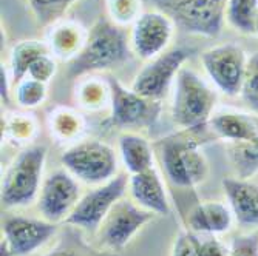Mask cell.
<instances>
[{"instance_id":"7","label":"cell","mask_w":258,"mask_h":256,"mask_svg":"<svg viewBox=\"0 0 258 256\" xmlns=\"http://www.w3.org/2000/svg\"><path fill=\"white\" fill-rule=\"evenodd\" d=\"M128 181L130 178L125 173H119L108 182L96 185V189L81 196L75 210L70 213L65 222L84 230L98 231L113 205L125 196Z\"/></svg>"},{"instance_id":"14","label":"cell","mask_w":258,"mask_h":256,"mask_svg":"<svg viewBox=\"0 0 258 256\" xmlns=\"http://www.w3.org/2000/svg\"><path fill=\"white\" fill-rule=\"evenodd\" d=\"M2 231L14 256H28L56 236L57 225L46 219L11 215L4 219Z\"/></svg>"},{"instance_id":"36","label":"cell","mask_w":258,"mask_h":256,"mask_svg":"<svg viewBox=\"0 0 258 256\" xmlns=\"http://www.w3.org/2000/svg\"><path fill=\"white\" fill-rule=\"evenodd\" d=\"M0 76H2V99H5V102L10 101V91H8V76H7V71L2 68V73H0Z\"/></svg>"},{"instance_id":"10","label":"cell","mask_w":258,"mask_h":256,"mask_svg":"<svg viewBox=\"0 0 258 256\" xmlns=\"http://www.w3.org/2000/svg\"><path fill=\"white\" fill-rule=\"evenodd\" d=\"M190 53L192 50L184 46L161 53L136 74L132 90L150 101L159 102L167 96L173 79L181 71L185 60L190 57Z\"/></svg>"},{"instance_id":"19","label":"cell","mask_w":258,"mask_h":256,"mask_svg":"<svg viewBox=\"0 0 258 256\" xmlns=\"http://www.w3.org/2000/svg\"><path fill=\"white\" fill-rule=\"evenodd\" d=\"M88 33L84 27H81L78 22L65 20L57 22L53 25L48 34V45L51 56L60 60H73L84 48L87 42Z\"/></svg>"},{"instance_id":"29","label":"cell","mask_w":258,"mask_h":256,"mask_svg":"<svg viewBox=\"0 0 258 256\" xmlns=\"http://www.w3.org/2000/svg\"><path fill=\"white\" fill-rule=\"evenodd\" d=\"M240 95L244 104L258 114V53H253L250 57H247Z\"/></svg>"},{"instance_id":"6","label":"cell","mask_w":258,"mask_h":256,"mask_svg":"<svg viewBox=\"0 0 258 256\" xmlns=\"http://www.w3.org/2000/svg\"><path fill=\"white\" fill-rule=\"evenodd\" d=\"M60 162L78 181L101 185L118 175V156L114 150L96 139L78 142L60 156Z\"/></svg>"},{"instance_id":"12","label":"cell","mask_w":258,"mask_h":256,"mask_svg":"<svg viewBox=\"0 0 258 256\" xmlns=\"http://www.w3.org/2000/svg\"><path fill=\"white\" fill-rule=\"evenodd\" d=\"M81 199L78 179L68 170H56L43 179L37 198V208L50 222L65 221Z\"/></svg>"},{"instance_id":"21","label":"cell","mask_w":258,"mask_h":256,"mask_svg":"<svg viewBox=\"0 0 258 256\" xmlns=\"http://www.w3.org/2000/svg\"><path fill=\"white\" fill-rule=\"evenodd\" d=\"M46 122H48L50 134L59 142H72L78 139L85 131V119L84 116L70 107H54L48 116H46Z\"/></svg>"},{"instance_id":"28","label":"cell","mask_w":258,"mask_h":256,"mask_svg":"<svg viewBox=\"0 0 258 256\" xmlns=\"http://www.w3.org/2000/svg\"><path fill=\"white\" fill-rule=\"evenodd\" d=\"M46 99V83L27 76L16 85V101L22 108H36Z\"/></svg>"},{"instance_id":"20","label":"cell","mask_w":258,"mask_h":256,"mask_svg":"<svg viewBox=\"0 0 258 256\" xmlns=\"http://www.w3.org/2000/svg\"><path fill=\"white\" fill-rule=\"evenodd\" d=\"M119 154L130 175L147 172L153 167V148L146 137L136 133H124L119 137Z\"/></svg>"},{"instance_id":"9","label":"cell","mask_w":258,"mask_h":256,"mask_svg":"<svg viewBox=\"0 0 258 256\" xmlns=\"http://www.w3.org/2000/svg\"><path fill=\"white\" fill-rule=\"evenodd\" d=\"M201 63L212 83L229 98L241 93L247 57L237 43H223L201 53Z\"/></svg>"},{"instance_id":"8","label":"cell","mask_w":258,"mask_h":256,"mask_svg":"<svg viewBox=\"0 0 258 256\" xmlns=\"http://www.w3.org/2000/svg\"><path fill=\"white\" fill-rule=\"evenodd\" d=\"M111 91L108 122L118 128H150L161 114V104L138 95L118 79L107 76Z\"/></svg>"},{"instance_id":"4","label":"cell","mask_w":258,"mask_h":256,"mask_svg":"<svg viewBox=\"0 0 258 256\" xmlns=\"http://www.w3.org/2000/svg\"><path fill=\"white\" fill-rule=\"evenodd\" d=\"M45 162V145L27 147L14 157L2 179L0 199L5 208L27 207L39 198Z\"/></svg>"},{"instance_id":"5","label":"cell","mask_w":258,"mask_h":256,"mask_svg":"<svg viewBox=\"0 0 258 256\" xmlns=\"http://www.w3.org/2000/svg\"><path fill=\"white\" fill-rule=\"evenodd\" d=\"M229 0H144L153 10L166 14L185 34L218 37L226 20Z\"/></svg>"},{"instance_id":"34","label":"cell","mask_w":258,"mask_h":256,"mask_svg":"<svg viewBox=\"0 0 258 256\" xmlns=\"http://www.w3.org/2000/svg\"><path fill=\"white\" fill-rule=\"evenodd\" d=\"M172 256H198L195 233H192V231H181L175 238L172 247Z\"/></svg>"},{"instance_id":"32","label":"cell","mask_w":258,"mask_h":256,"mask_svg":"<svg viewBox=\"0 0 258 256\" xmlns=\"http://www.w3.org/2000/svg\"><path fill=\"white\" fill-rule=\"evenodd\" d=\"M56 62L53 59L51 54H45V56H40L30 68L28 71V76L31 79H36L39 82H43V83H48L53 76L56 74Z\"/></svg>"},{"instance_id":"24","label":"cell","mask_w":258,"mask_h":256,"mask_svg":"<svg viewBox=\"0 0 258 256\" xmlns=\"http://www.w3.org/2000/svg\"><path fill=\"white\" fill-rule=\"evenodd\" d=\"M2 134L5 139L17 145L27 144L37 134V121L30 113H8L2 118Z\"/></svg>"},{"instance_id":"1","label":"cell","mask_w":258,"mask_h":256,"mask_svg":"<svg viewBox=\"0 0 258 256\" xmlns=\"http://www.w3.org/2000/svg\"><path fill=\"white\" fill-rule=\"evenodd\" d=\"M130 59L132 50L125 30L111 19L101 16L91 27L82 51L68 62L67 74L79 79L88 73L124 65Z\"/></svg>"},{"instance_id":"27","label":"cell","mask_w":258,"mask_h":256,"mask_svg":"<svg viewBox=\"0 0 258 256\" xmlns=\"http://www.w3.org/2000/svg\"><path fill=\"white\" fill-rule=\"evenodd\" d=\"M75 2H79V0H28L39 27L57 23Z\"/></svg>"},{"instance_id":"26","label":"cell","mask_w":258,"mask_h":256,"mask_svg":"<svg viewBox=\"0 0 258 256\" xmlns=\"http://www.w3.org/2000/svg\"><path fill=\"white\" fill-rule=\"evenodd\" d=\"M258 16V0H229L226 7V22L246 36L255 34V22Z\"/></svg>"},{"instance_id":"35","label":"cell","mask_w":258,"mask_h":256,"mask_svg":"<svg viewBox=\"0 0 258 256\" xmlns=\"http://www.w3.org/2000/svg\"><path fill=\"white\" fill-rule=\"evenodd\" d=\"M45 256H96L93 250L85 248L82 242L67 241L60 245H57L54 250L46 253Z\"/></svg>"},{"instance_id":"13","label":"cell","mask_w":258,"mask_h":256,"mask_svg":"<svg viewBox=\"0 0 258 256\" xmlns=\"http://www.w3.org/2000/svg\"><path fill=\"white\" fill-rule=\"evenodd\" d=\"M175 23L156 10L144 11L132 28V48L141 59H155L166 51L173 36Z\"/></svg>"},{"instance_id":"37","label":"cell","mask_w":258,"mask_h":256,"mask_svg":"<svg viewBox=\"0 0 258 256\" xmlns=\"http://www.w3.org/2000/svg\"><path fill=\"white\" fill-rule=\"evenodd\" d=\"M0 256H14L10 244L7 242V239L2 238V244H0Z\"/></svg>"},{"instance_id":"23","label":"cell","mask_w":258,"mask_h":256,"mask_svg":"<svg viewBox=\"0 0 258 256\" xmlns=\"http://www.w3.org/2000/svg\"><path fill=\"white\" fill-rule=\"evenodd\" d=\"M76 102L87 111H99L111 104V91L107 77H88L76 85Z\"/></svg>"},{"instance_id":"31","label":"cell","mask_w":258,"mask_h":256,"mask_svg":"<svg viewBox=\"0 0 258 256\" xmlns=\"http://www.w3.org/2000/svg\"><path fill=\"white\" fill-rule=\"evenodd\" d=\"M198 256H230V248L215 235H195Z\"/></svg>"},{"instance_id":"18","label":"cell","mask_w":258,"mask_h":256,"mask_svg":"<svg viewBox=\"0 0 258 256\" xmlns=\"http://www.w3.org/2000/svg\"><path fill=\"white\" fill-rule=\"evenodd\" d=\"M233 219L230 207L220 201H206L192 208L189 227L197 235H221L232 228Z\"/></svg>"},{"instance_id":"38","label":"cell","mask_w":258,"mask_h":256,"mask_svg":"<svg viewBox=\"0 0 258 256\" xmlns=\"http://www.w3.org/2000/svg\"><path fill=\"white\" fill-rule=\"evenodd\" d=\"M255 34L258 36V16H256V22H255Z\"/></svg>"},{"instance_id":"22","label":"cell","mask_w":258,"mask_h":256,"mask_svg":"<svg viewBox=\"0 0 258 256\" xmlns=\"http://www.w3.org/2000/svg\"><path fill=\"white\" fill-rule=\"evenodd\" d=\"M45 54H51L48 45L40 40H22L16 43L11 50L10 59V71H11V83L17 85L28 76L31 65Z\"/></svg>"},{"instance_id":"3","label":"cell","mask_w":258,"mask_h":256,"mask_svg":"<svg viewBox=\"0 0 258 256\" xmlns=\"http://www.w3.org/2000/svg\"><path fill=\"white\" fill-rule=\"evenodd\" d=\"M166 178L179 189L192 190L209 176V162L195 136L172 134L155 145Z\"/></svg>"},{"instance_id":"15","label":"cell","mask_w":258,"mask_h":256,"mask_svg":"<svg viewBox=\"0 0 258 256\" xmlns=\"http://www.w3.org/2000/svg\"><path fill=\"white\" fill-rule=\"evenodd\" d=\"M223 190L235 221L243 227H258V185L243 178H224Z\"/></svg>"},{"instance_id":"11","label":"cell","mask_w":258,"mask_h":256,"mask_svg":"<svg viewBox=\"0 0 258 256\" xmlns=\"http://www.w3.org/2000/svg\"><path fill=\"white\" fill-rule=\"evenodd\" d=\"M155 218V213L139 207L133 199L118 201L99 225L96 235L99 242L110 250L124 248L130 239Z\"/></svg>"},{"instance_id":"30","label":"cell","mask_w":258,"mask_h":256,"mask_svg":"<svg viewBox=\"0 0 258 256\" xmlns=\"http://www.w3.org/2000/svg\"><path fill=\"white\" fill-rule=\"evenodd\" d=\"M144 0H107L108 17L118 25L135 23L141 16V4Z\"/></svg>"},{"instance_id":"25","label":"cell","mask_w":258,"mask_h":256,"mask_svg":"<svg viewBox=\"0 0 258 256\" xmlns=\"http://www.w3.org/2000/svg\"><path fill=\"white\" fill-rule=\"evenodd\" d=\"M227 154L238 178L249 179L258 173V137L244 142H232Z\"/></svg>"},{"instance_id":"33","label":"cell","mask_w":258,"mask_h":256,"mask_svg":"<svg viewBox=\"0 0 258 256\" xmlns=\"http://www.w3.org/2000/svg\"><path fill=\"white\" fill-rule=\"evenodd\" d=\"M230 256H258V233L233 239L230 245Z\"/></svg>"},{"instance_id":"17","label":"cell","mask_w":258,"mask_h":256,"mask_svg":"<svg viewBox=\"0 0 258 256\" xmlns=\"http://www.w3.org/2000/svg\"><path fill=\"white\" fill-rule=\"evenodd\" d=\"M210 130L224 141L244 142L258 137V118L237 110H221L210 118Z\"/></svg>"},{"instance_id":"2","label":"cell","mask_w":258,"mask_h":256,"mask_svg":"<svg viewBox=\"0 0 258 256\" xmlns=\"http://www.w3.org/2000/svg\"><path fill=\"white\" fill-rule=\"evenodd\" d=\"M218 96L200 74L190 68H181L172 101V119L184 131H201L214 116Z\"/></svg>"},{"instance_id":"16","label":"cell","mask_w":258,"mask_h":256,"mask_svg":"<svg viewBox=\"0 0 258 256\" xmlns=\"http://www.w3.org/2000/svg\"><path fill=\"white\" fill-rule=\"evenodd\" d=\"M128 192L132 199L146 210L161 216L170 213L166 187H164V182L155 168L138 175H130Z\"/></svg>"}]
</instances>
